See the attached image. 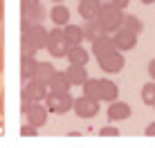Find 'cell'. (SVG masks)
Wrapping results in <instances>:
<instances>
[{
    "label": "cell",
    "instance_id": "52a82bcc",
    "mask_svg": "<svg viewBox=\"0 0 155 148\" xmlns=\"http://www.w3.org/2000/svg\"><path fill=\"white\" fill-rule=\"evenodd\" d=\"M124 65H126V59H124V54H121V52H113V54L99 59V70L106 72V74H117V72H121V70H124Z\"/></svg>",
    "mask_w": 155,
    "mask_h": 148
},
{
    "label": "cell",
    "instance_id": "1f68e13d",
    "mask_svg": "<svg viewBox=\"0 0 155 148\" xmlns=\"http://www.w3.org/2000/svg\"><path fill=\"white\" fill-rule=\"evenodd\" d=\"M5 110V94H0V112Z\"/></svg>",
    "mask_w": 155,
    "mask_h": 148
},
{
    "label": "cell",
    "instance_id": "7c38bea8",
    "mask_svg": "<svg viewBox=\"0 0 155 148\" xmlns=\"http://www.w3.org/2000/svg\"><path fill=\"white\" fill-rule=\"evenodd\" d=\"M45 16H47V11L43 5H36L29 11H20V27H25V25H41Z\"/></svg>",
    "mask_w": 155,
    "mask_h": 148
},
{
    "label": "cell",
    "instance_id": "3957f363",
    "mask_svg": "<svg viewBox=\"0 0 155 148\" xmlns=\"http://www.w3.org/2000/svg\"><path fill=\"white\" fill-rule=\"evenodd\" d=\"M45 50L50 52L54 59H63V56L70 52V43L65 40V34H63V27H54L47 31V45Z\"/></svg>",
    "mask_w": 155,
    "mask_h": 148
},
{
    "label": "cell",
    "instance_id": "836d02e7",
    "mask_svg": "<svg viewBox=\"0 0 155 148\" xmlns=\"http://www.w3.org/2000/svg\"><path fill=\"white\" fill-rule=\"evenodd\" d=\"M142 2H144V5H153L155 0H142Z\"/></svg>",
    "mask_w": 155,
    "mask_h": 148
},
{
    "label": "cell",
    "instance_id": "d6a6232c",
    "mask_svg": "<svg viewBox=\"0 0 155 148\" xmlns=\"http://www.w3.org/2000/svg\"><path fill=\"white\" fill-rule=\"evenodd\" d=\"M0 16H5V0H0Z\"/></svg>",
    "mask_w": 155,
    "mask_h": 148
},
{
    "label": "cell",
    "instance_id": "f546056e",
    "mask_svg": "<svg viewBox=\"0 0 155 148\" xmlns=\"http://www.w3.org/2000/svg\"><path fill=\"white\" fill-rule=\"evenodd\" d=\"M148 76H151V81H155V59H151L148 63Z\"/></svg>",
    "mask_w": 155,
    "mask_h": 148
},
{
    "label": "cell",
    "instance_id": "ba28073f",
    "mask_svg": "<svg viewBox=\"0 0 155 148\" xmlns=\"http://www.w3.org/2000/svg\"><path fill=\"white\" fill-rule=\"evenodd\" d=\"M47 114H50V110H47L45 105L31 103L27 108V112H25V117H27V124L29 126H34V128H43V126L47 124Z\"/></svg>",
    "mask_w": 155,
    "mask_h": 148
},
{
    "label": "cell",
    "instance_id": "e0dca14e",
    "mask_svg": "<svg viewBox=\"0 0 155 148\" xmlns=\"http://www.w3.org/2000/svg\"><path fill=\"white\" fill-rule=\"evenodd\" d=\"M36 67H38L36 56H20V79L23 81H31L36 76Z\"/></svg>",
    "mask_w": 155,
    "mask_h": 148
},
{
    "label": "cell",
    "instance_id": "8992f818",
    "mask_svg": "<svg viewBox=\"0 0 155 148\" xmlns=\"http://www.w3.org/2000/svg\"><path fill=\"white\" fill-rule=\"evenodd\" d=\"M113 43H115V50L117 52H130L133 47L137 45V34H133V31H128V29H117L115 34H113Z\"/></svg>",
    "mask_w": 155,
    "mask_h": 148
},
{
    "label": "cell",
    "instance_id": "7402d4cb",
    "mask_svg": "<svg viewBox=\"0 0 155 148\" xmlns=\"http://www.w3.org/2000/svg\"><path fill=\"white\" fill-rule=\"evenodd\" d=\"M121 27L140 36L142 31H144V23H142V18H137V16H133V14H126V16H124V25H121Z\"/></svg>",
    "mask_w": 155,
    "mask_h": 148
},
{
    "label": "cell",
    "instance_id": "6da1fadb",
    "mask_svg": "<svg viewBox=\"0 0 155 148\" xmlns=\"http://www.w3.org/2000/svg\"><path fill=\"white\" fill-rule=\"evenodd\" d=\"M47 45V29L43 25L20 27V56H36Z\"/></svg>",
    "mask_w": 155,
    "mask_h": 148
},
{
    "label": "cell",
    "instance_id": "7a4b0ae2",
    "mask_svg": "<svg viewBox=\"0 0 155 148\" xmlns=\"http://www.w3.org/2000/svg\"><path fill=\"white\" fill-rule=\"evenodd\" d=\"M124 11L119 7H115L113 2H101L99 16H97V25L104 29V34H115L117 29H121L124 25Z\"/></svg>",
    "mask_w": 155,
    "mask_h": 148
},
{
    "label": "cell",
    "instance_id": "5b68a950",
    "mask_svg": "<svg viewBox=\"0 0 155 148\" xmlns=\"http://www.w3.org/2000/svg\"><path fill=\"white\" fill-rule=\"evenodd\" d=\"M72 112L77 114V117H81V119H92L94 114L99 112V101L88 99V97H83V94H81L79 99H74Z\"/></svg>",
    "mask_w": 155,
    "mask_h": 148
},
{
    "label": "cell",
    "instance_id": "2e32d148",
    "mask_svg": "<svg viewBox=\"0 0 155 148\" xmlns=\"http://www.w3.org/2000/svg\"><path fill=\"white\" fill-rule=\"evenodd\" d=\"M54 74H56V67L52 65L50 61H38V67H36L34 81L43 83V85H50V81H52V76H54Z\"/></svg>",
    "mask_w": 155,
    "mask_h": 148
},
{
    "label": "cell",
    "instance_id": "d6986e66",
    "mask_svg": "<svg viewBox=\"0 0 155 148\" xmlns=\"http://www.w3.org/2000/svg\"><path fill=\"white\" fill-rule=\"evenodd\" d=\"M65 59L70 65H88V61H90V54H88V50H85L83 45H79V47H70V52L65 54Z\"/></svg>",
    "mask_w": 155,
    "mask_h": 148
},
{
    "label": "cell",
    "instance_id": "d4e9b609",
    "mask_svg": "<svg viewBox=\"0 0 155 148\" xmlns=\"http://www.w3.org/2000/svg\"><path fill=\"white\" fill-rule=\"evenodd\" d=\"M20 135L23 137H36L38 135V128H34V126H29V124H23L20 126Z\"/></svg>",
    "mask_w": 155,
    "mask_h": 148
},
{
    "label": "cell",
    "instance_id": "f1b7e54d",
    "mask_svg": "<svg viewBox=\"0 0 155 148\" xmlns=\"http://www.w3.org/2000/svg\"><path fill=\"white\" fill-rule=\"evenodd\" d=\"M110 2H113L115 7H119V9H126V7H128V2H130V0H110Z\"/></svg>",
    "mask_w": 155,
    "mask_h": 148
},
{
    "label": "cell",
    "instance_id": "9a60e30c",
    "mask_svg": "<svg viewBox=\"0 0 155 148\" xmlns=\"http://www.w3.org/2000/svg\"><path fill=\"white\" fill-rule=\"evenodd\" d=\"M50 20L54 23V27H65L70 25V9L65 5H54L50 9Z\"/></svg>",
    "mask_w": 155,
    "mask_h": 148
},
{
    "label": "cell",
    "instance_id": "30bf717a",
    "mask_svg": "<svg viewBox=\"0 0 155 148\" xmlns=\"http://www.w3.org/2000/svg\"><path fill=\"white\" fill-rule=\"evenodd\" d=\"M117 94H119V88H117L115 81H110V79H99V103L101 101H106V103L117 101Z\"/></svg>",
    "mask_w": 155,
    "mask_h": 148
},
{
    "label": "cell",
    "instance_id": "44dd1931",
    "mask_svg": "<svg viewBox=\"0 0 155 148\" xmlns=\"http://www.w3.org/2000/svg\"><path fill=\"white\" fill-rule=\"evenodd\" d=\"M104 36V29L97 25V20H92V23H85L83 25V40H90V43H94L97 38Z\"/></svg>",
    "mask_w": 155,
    "mask_h": 148
},
{
    "label": "cell",
    "instance_id": "277c9868",
    "mask_svg": "<svg viewBox=\"0 0 155 148\" xmlns=\"http://www.w3.org/2000/svg\"><path fill=\"white\" fill-rule=\"evenodd\" d=\"M72 105H74V97H72L70 92H63V94H58V92H47V97H45V108L50 110V112H54V114H65V112H70Z\"/></svg>",
    "mask_w": 155,
    "mask_h": 148
},
{
    "label": "cell",
    "instance_id": "4fadbf2b",
    "mask_svg": "<svg viewBox=\"0 0 155 148\" xmlns=\"http://www.w3.org/2000/svg\"><path fill=\"white\" fill-rule=\"evenodd\" d=\"M106 114H108L110 121H124V119L130 117V105L124 103V101H113V103H108Z\"/></svg>",
    "mask_w": 155,
    "mask_h": 148
},
{
    "label": "cell",
    "instance_id": "83f0119b",
    "mask_svg": "<svg viewBox=\"0 0 155 148\" xmlns=\"http://www.w3.org/2000/svg\"><path fill=\"white\" fill-rule=\"evenodd\" d=\"M144 135H146V137H155V121H151V124L146 126V130H144Z\"/></svg>",
    "mask_w": 155,
    "mask_h": 148
},
{
    "label": "cell",
    "instance_id": "cb8c5ba5",
    "mask_svg": "<svg viewBox=\"0 0 155 148\" xmlns=\"http://www.w3.org/2000/svg\"><path fill=\"white\" fill-rule=\"evenodd\" d=\"M142 103L144 105H155V81L144 83V88H142Z\"/></svg>",
    "mask_w": 155,
    "mask_h": 148
},
{
    "label": "cell",
    "instance_id": "8fae6325",
    "mask_svg": "<svg viewBox=\"0 0 155 148\" xmlns=\"http://www.w3.org/2000/svg\"><path fill=\"white\" fill-rule=\"evenodd\" d=\"M113 52H117V50H115V43H113V36L110 34H104L101 38H97L92 43V54L97 56V61L108 56V54H113Z\"/></svg>",
    "mask_w": 155,
    "mask_h": 148
},
{
    "label": "cell",
    "instance_id": "9c48e42d",
    "mask_svg": "<svg viewBox=\"0 0 155 148\" xmlns=\"http://www.w3.org/2000/svg\"><path fill=\"white\" fill-rule=\"evenodd\" d=\"M99 9H101V0H79V16H81L85 23L97 20Z\"/></svg>",
    "mask_w": 155,
    "mask_h": 148
},
{
    "label": "cell",
    "instance_id": "8d00e7d4",
    "mask_svg": "<svg viewBox=\"0 0 155 148\" xmlns=\"http://www.w3.org/2000/svg\"><path fill=\"white\" fill-rule=\"evenodd\" d=\"M153 108H155V105H153Z\"/></svg>",
    "mask_w": 155,
    "mask_h": 148
},
{
    "label": "cell",
    "instance_id": "ac0fdd59",
    "mask_svg": "<svg viewBox=\"0 0 155 148\" xmlns=\"http://www.w3.org/2000/svg\"><path fill=\"white\" fill-rule=\"evenodd\" d=\"M70 81H68V74L65 72H61V70H56V74L52 76V81H50V85H47V90L50 92H58V94H63V92H70Z\"/></svg>",
    "mask_w": 155,
    "mask_h": 148
},
{
    "label": "cell",
    "instance_id": "d590c367",
    "mask_svg": "<svg viewBox=\"0 0 155 148\" xmlns=\"http://www.w3.org/2000/svg\"><path fill=\"white\" fill-rule=\"evenodd\" d=\"M0 23H2V16H0Z\"/></svg>",
    "mask_w": 155,
    "mask_h": 148
},
{
    "label": "cell",
    "instance_id": "5bb4252c",
    "mask_svg": "<svg viewBox=\"0 0 155 148\" xmlns=\"http://www.w3.org/2000/svg\"><path fill=\"white\" fill-rule=\"evenodd\" d=\"M68 81H70V85H77V88H83V83L90 79V74L88 70H85L83 65H68Z\"/></svg>",
    "mask_w": 155,
    "mask_h": 148
},
{
    "label": "cell",
    "instance_id": "4dcf8cb0",
    "mask_svg": "<svg viewBox=\"0 0 155 148\" xmlns=\"http://www.w3.org/2000/svg\"><path fill=\"white\" fill-rule=\"evenodd\" d=\"M5 70V52H2V45H0V72Z\"/></svg>",
    "mask_w": 155,
    "mask_h": 148
},
{
    "label": "cell",
    "instance_id": "ffe728a7",
    "mask_svg": "<svg viewBox=\"0 0 155 148\" xmlns=\"http://www.w3.org/2000/svg\"><path fill=\"white\" fill-rule=\"evenodd\" d=\"M63 34H65V40L70 43V47L83 45V27L70 23V25H65V27H63Z\"/></svg>",
    "mask_w": 155,
    "mask_h": 148
},
{
    "label": "cell",
    "instance_id": "484cf974",
    "mask_svg": "<svg viewBox=\"0 0 155 148\" xmlns=\"http://www.w3.org/2000/svg\"><path fill=\"white\" fill-rule=\"evenodd\" d=\"M99 137H119V130H117L115 126H104V128L99 130Z\"/></svg>",
    "mask_w": 155,
    "mask_h": 148
},
{
    "label": "cell",
    "instance_id": "603a6c76",
    "mask_svg": "<svg viewBox=\"0 0 155 148\" xmlns=\"http://www.w3.org/2000/svg\"><path fill=\"white\" fill-rule=\"evenodd\" d=\"M83 97L99 101V79H88L83 83Z\"/></svg>",
    "mask_w": 155,
    "mask_h": 148
},
{
    "label": "cell",
    "instance_id": "4316f807",
    "mask_svg": "<svg viewBox=\"0 0 155 148\" xmlns=\"http://www.w3.org/2000/svg\"><path fill=\"white\" fill-rule=\"evenodd\" d=\"M36 5H41L38 0H20V11H29V9H34Z\"/></svg>",
    "mask_w": 155,
    "mask_h": 148
},
{
    "label": "cell",
    "instance_id": "e575fe53",
    "mask_svg": "<svg viewBox=\"0 0 155 148\" xmlns=\"http://www.w3.org/2000/svg\"><path fill=\"white\" fill-rule=\"evenodd\" d=\"M52 2H56V5H58V2H63V0H52Z\"/></svg>",
    "mask_w": 155,
    "mask_h": 148
}]
</instances>
